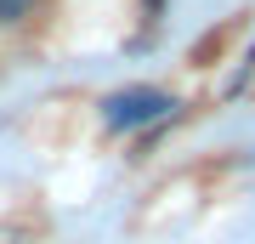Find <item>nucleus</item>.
<instances>
[{"instance_id": "obj_1", "label": "nucleus", "mask_w": 255, "mask_h": 244, "mask_svg": "<svg viewBox=\"0 0 255 244\" xmlns=\"http://www.w3.org/2000/svg\"><path fill=\"white\" fill-rule=\"evenodd\" d=\"M170 108H176V102L164 97V91L136 85V91L108 97V125H114V131H136V125H147V119H159V114H170Z\"/></svg>"}]
</instances>
